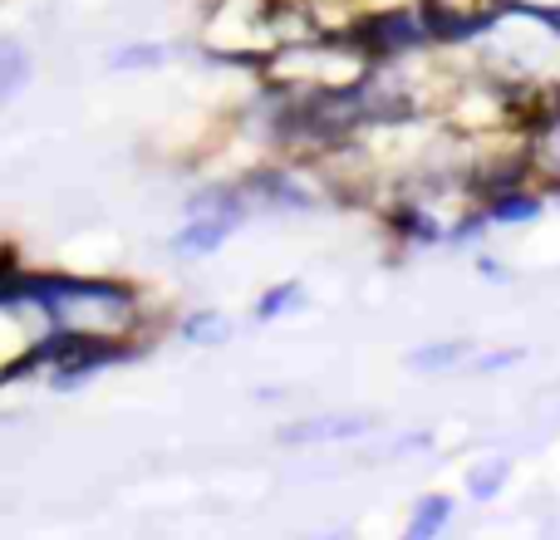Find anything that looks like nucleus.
Segmentation results:
<instances>
[{
    "mask_svg": "<svg viewBox=\"0 0 560 540\" xmlns=\"http://www.w3.org/2000/svg\"><path fill=\"white\" fill-rule=\"evenodd\" d=\"M0 309H35L45 329H59V334H128L138 325V300L128 285L84 275H39V270H5Z\"/></svg>",
    "mask_w": 560,
    "mask_h": 540,
    "instance_id": "obj_1",
    "label": "nucleus"
},
{
    "mask_svg": "<svg viewBox=\"0 0 560 540\" xmlns=\"http://www.w3.org/2000/svg\"><path fill=\"white\" fill-rule=\"evenodd\" d=\"M428 25L413 15V10H384V15H369L359 25L354 49H369V55H408V49L428 45Z\"/></svg>",
    "mask_w": 560,
    "mask_h": 540,
    "instance_id": "obj_2",
    "label": "nucleus"
},
{
    "mask_svg": "<svg viewBox=\"0 0 560 540\" xmlns=\"http://www.w3.org/2000/svg\"><path fill=\"white\" fill-rule=\"evenodd\" d=\"M25 84H30V49L20 39H0V104H10Z\"/></svg>",
    "mask_w": 560,
    "mask_h": 540,
    "instance_id": "obj_3",
    "label": "nucleus"
},
{
    "mask_svg": "<svg viewBox=\"0 0 560 540\" xmlns=\"http://www.w3.org/2000/svg\"><path fill=\"white\" fill-rule=\"evenodd\" d=\"M532 163L541 167L546 177H556L560 183V98H556V108L541 118V128H536V138H532Z\"/></svg>",
    "mask_w": 560,
    "mask_h": 540,
    "instance_id": "obj_4",
    "label": "nucleus"
},
{
    "mask_svg": "<svg viewBox=\"0 0 560 540\" xmlns=\"http://www.w3.org/2000/svg\"><path fill=\"white\" fill-rule=\"evenodd\" d=\"M364 418H325V423H295L290 433H280V443H329V437H359Z\"/></svg>",
    "mask_w": 560,
    "mask_h": 540,
    "instance_id": "obj_5",
    "label": "nucleus"
},
{
    "mask_svg": "<svg viewBox=\"0 0 560 540\" xmlns=\"http://www.w3.org/2000/svg\"><path fill=\"white\" fill-rule=\"evenodd\" d=\"M536 216H541V202L532 192H516V187L492 192V207H487V222H536Z\"/></svg>",
    "mask_w": 560,
    "mask_h": 540,
    "instance_id": "obj_6",
    "label": "nucleus"
},
{
    "mask_svg": "<svg viewBox=\"0 0 560 540\" xmlns=\"http://www.w3.org/2000/svg\"><path fill=\"white\" fill-rule=\"evenodd\" d=\"M447 516H453V496H423V502L413 506V521H408V536H438L447 526Z\"/></svg>",
    "mask_w": 560,
    "mask_h": 540,
    "instance_id": "obj_7",
    "label": "nucleus"
},
{
    "mask_svg": "<svg viewBox=\"0 0 560 540\" xmlns=\"http://www.w3.org/2000/svg\"><path fill=\"white\" fill-rule=\"evenodd\" d=\"M300 305H305V285H300V280H280V285H271L256 300V319L290 315V309H300Z\"/></svg>",
    "mask_w": 560,
    "mask_h": 540,
    "instance_id": "obj_8",
    "label": "nucleus"
},
{
    "mask_svg": "<svg viewBox=\"0 0 560 540\" xmlns=\"http://www.w3.org/2000/svg\"><path fill=\"white\" fill-rule=\"evenodd\" d=\"M226 334H232V325H226V315H217V309H197V315L183 319L187 344H222Z\"/></svg>",
    "mask_w": 560,
    "mask_h": 540,
    "instance_id": "obj_9",
    "label": "nucleus"
},
{
    "mask_svg": "<svg viewBox=\"0 0 560 540\" xmlns=\"http://www.w3.org/2000/svg\"><path fill=\"white\" fill-rule=\"evenodd\" d=\"M502 486H506V462H487V467H472V472H467V492H472L477 502H492Z\"/></svg>",
    "mask_w": 560,
    "mask_h": 540,
    "instance_id": "obj_10",
    "label": "nucleus"
},
{
    "mask_svg": "<svg viewBox=\"0 0 560 540\" xmlns=\"http://www.w3.org/2000/svg\"><path fill=\"white\" fill-rule=\"evenodd\" d=\"M463 359V344H428L423 354H408L413 368H453Z\"/></svg>",
    "mask_w": 560,
    "mask_h": 540,
    "instance_id": "obj_11",
    "label": "nucleus"
},
{
    "mask_svg": "<svg viewBox=\"0 0 560 540\" xmlns=\"http://www.w3.org/2000/svg\"><path fill=\"white\" fill-rule=\"evenodd\" d=\"M158 59H163V49H124V55H114V64L138 69V64H158Z\"/></svg>",
    "mask_w": 560,
    "mask_h": 540,
    "instance_id": "obj_12",
    "label": "nucleus"
}]
</instances>
